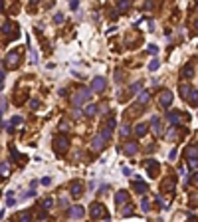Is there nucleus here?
<instances>
[{
    "mask_svg": "<svg viewBox=\"0 0 198 222\" xmlns=\"http://www.w3.org/2000/svg\"><path fill=\"white\" fill-rule=\"evenodd\" d=\"M145 133H147V125H145V123L137 125V135H139V137H143Z\"/></svg>",
    "mask_w": 198,
    "mask_h": 222,
    "instance_id": "412c9836",
    "label": "nucleus"
},
{
    "mask_svg": "<svg viewBox=\"0 0 198 222\" xmlns=\"http://www.w3.org/2000/svg\"><path fill=\"white\" fill-rule=\"evenodd\" d=\"M178 119H180V115H178V111H170V113H168V123H170V125H174V123H178Z\"/></svg>",
    "mask_w": 198,
    "mask_h": 222,
    "instance_id": "2eb2a0df",
    "label": "nucleus"
},
{
    "mask_svg": "<svg viewBox=\"0 0 198 222\" xmlns=\"http://www.w3.org/2000/svg\"><path fill=\"white\" fill-rule=\"evenodd\" d=\"M18 62H20V54H18V52H10V54L6 56V66L16 67V66H18Z\"/></svg>",
    "mask_w": 198,
    "mask_h": 222,
    "instance_id": "20e7f679",
    "label": "nucleus"
},
{
    "mask_svg": "<svg viewBox=\"0 0 198 222\" xmlns=\"http://www.w3.org/2000/svg\"><path fill=\"white\" fill-rule=\"evenodd\" d=\"M42 185H46V187H48V185H52V178H50V177L42 178Z\"/></svg>",
    "mask_w": 198,
    "mask_h": 222,
    "instance_id": "72a5a7b5",
    "label": "nucleus"
},
{
    "mask_svg": "<svg viewBox=\"0 0 198 222\" xmlns=\"http://www.w3.org/2000/svg\"><path fill=\"white\" fill-rule=\"evenodd\" d=\"M95 111H97V105H87V107H85V113H87V115H95Z\"/></svg>",
    "mask_w": 198,
    "mask_h": 222,
    "instance_id": "393cba45",
    "label": "nucleus"
},
{
    "mask_svg": "<svg viewBox=\"0 0 198 222\" xmlns=\"http://www.w3.org/2000/svg\"><path fill=\"white\" fill-rule=\"evenodd\" d=\"M101 214H105V206H101L99 202H93V204H91V216H93V218H99Z\"/></svg>",
    "mask_w": 198,
    "mask_h": 222,
    "instance_id": "423d86ee",
    "label": "nucleus"
},
{
    "mask_svg": "<svg viewBox=\"0 0 198 222\" xmlns=\"http://www.w3.org/2000/svg\"><path fill=\"white\" fill-rule=\"evenodd\" d=\"M52 204H54V200H52V198H48V200L44 202V206H42V208H44V214L50 210V208H52Z\"/></svg>",
    "mask_w": 198,
    "mask_h": 222,
    "instance_id": "b1692460",
    "label": "nucleus"
},
{
    "mask_svg": "<svg viewBox=\"0 0 198 222\" xmlns=\"http://www.w3.org/2000/svg\"><path fill=\"white\" fill-rule=\"evenodd\" d=\"M196 30H198V20H196Z\"/></svg>",
    "mask_w": 198,
    "mask_h": 222,
    "instance_id": "a19ab883",
    "label": "nucleus"
},
{
    "mask_svg": "<svg viewBox=\"0 0 198 222\" xmlns=\"http://www.w3.org/2000/svg\"><path fill=\"white\" fill-rule=\"evenodd\" d=\"M121 151H123V153H127V155H133V153H137V145H135V143H127Z\"/></svg>",
    "mask_w": 198,
    "mask_h": 222,
    "instance_id": "f8f14e48",
    "label": "nucleus"
},
{
    "mask_svg": "<svg viewBox=\"0 0 198 222\" xmlns=\"http://www.w3.org/2000/svg\"><path fill=\"white\" fill-rule=\"evenodd\" d=\"M188 165H190V169H196V166H198V159H192Z\"/></svg>",
    "mask_w": 198,
    "mask_h": 222,
    "instance_id": "2f4dec72",
    "label": "nucleus"
},
{
    "mask_svg": "<svg viewBox=\"0 0 198 222\" xmlns=\"http://www.w3.org/2000/svg\"><path fill=\"white\" fill-rule=\"evenodd\" d=\"M192 74H194V67H192V66H186L184 69H182V78H184V79L192 78Z\"/></svg>",
    "mask_w": 198,
    "mask_h": 222,
    "instance_id": "f3484780",
    "label": "nucleus"
},
{
    "mask_svg": "<svg viewBox=\"0 0 198 222\" xmlns=\"http://www.w3.org/2000/svg\"><path fill=\"white\" fill-rule=\"evenodd\" d=\"M149 69H151V71L159 69V60H153V62H151V66H149Z\"/></svg>",
    "mask_w": 198,
    "mask_h": 222,
    "instance_id": "c756f323",
    "label": "nucleus"
},
{
    "mask_svg": "<svg viewBox=\"0 0 198 222\" xmlns=\"http://www.w3.org/2000/svg\"><path fill=\"white\" fill-rule=\"evenodd\" d=\"M184 153H186V157L192 161V159H196V157H198V147H188Z\"/></svg>",
    "mask_w": 198,
    "mask_h": 222,
    "instance_id": "ddd939ff",
    "label": "nucleus"
},
{
    "mask_svg": "<svg viewBox=\"0 0 198 222\" xmlns=\"http://www.w3.org/2000/svg\"><path fill=\"white\" fill-rule=\"evenodd\" d=\"M2 10H4V4H2V2H0V12H2Z\"/></svg>",
    "mask_w": 198,
    "mask_h": 222,
    "instance_id": "ea45409f",
    "label": "nucleus"
},
{
    "mask_svg": "<svg viewBox=\"0 0 198 222\" xmlns=\"http://www.w3.org/2000/svg\"><path fill=\"white\" fill-rule=\"evenodd\" d=\"M141 87H143V85H141V81H135V83H131V91H133V93H135V91H139Z\"/></svg>",
    "mask_w": 198,
    "mask_h": 222,
    "instance_id": "bb28decb",
    "label": "nucleus"
},
{
    "mask_svg": "<svg viewBox=\"0 0 198 222\" xmlns=\"http://www.w3.org/2000/svg\"><path fill=\"white\" fill-rule=\"evenodd\" d=\"M30 107H38V99H32V101H30Z\"/></svg>",
    "mask_w": 198,
    "mask_h": 222,
    "instance_id": "e433bc0d",
    "label": "nucleus"
},
{
    "mask_svg": "<svg viewBox=\"0 0 198 222\" xmlns=\"http://www.w3.org/2000/svg\"><path fill=\"white\" fill-rule=\"evenodd\" d=\"M141 208H143L145 212H149V200H147V198L141 200Z\"/></svg>",
    "mask_w": 198,
    "mask_h": 222,
    "instance_id": "c85d7f7f",
    "label": "nucleus"
},
{
    "mask_svg": "<svg viewBox=\"0 0 198 222\" xmlns=\"http://www.w3.org/2000/svg\"><path fill=\"white\" fill-rule=\"evenodd\" d=\"M149 97H151V93H149V91H143V93L139 95V103H141V105H145V103L149 101Z\"/></svg>",
    "mask_w": 198,
    "mask_h": 222,
    "instance_id": "aec40b11",
    "label": "nucleus"
},
{
    "mask_svg": "<svg viewBox=\"0 0 198 222\" xmlns=\"http://www.w3.org/2000/svg\"><path fill=\"white\" fill-rule=\"evenodd\" d=\"M0 173H8V165H6V163L0 165Z\"/></svg>",
    "mask_w": 198,
    "mask_h": 222,
    "instance_id": "473e14b6",
    "label": "nucleus"
},
{
    "mask_svg": "<svg viewBox=\"0 0 198 222\" xmlns=\"http://www.w3.org/2000/svg\"><path fill=\"white\" fill-rule=\"evenodd\" d=\"M91 89H93V91H103V89H105V79L97 76V78L93 79V83H91Z\"/></svg>",
    "mask_w": 198,
    "mask_h": 222,
    "instance_id": "0eeeda50",
    "label": "nucleus"
},
{
    "mask_svg": "<svg viewBox=\"0 0 198 222\" xmlns=\"http://www.w3.org/2000/svg\"><path fill=\"white\" fill-rule=\"evenodd\" d=\"M180 95H182V97H188V95H190V87H188V85H180Z\"/></svg>",
    "mask_w": 198,
    "mask_h": 222,
    "instance_id": "5701e85b",
    "label": "nucleus"
},
{
    "mask_svg": "<svg viewBox=\"0 0 198 222\" xmlns=\"http://www.w3.org/2000/svg\"><path fill=\"white\" fill-rule=\"evenodd\" d=\"M103 143H105V141H103V139H101V137H95V139H93V141H91V145H93V149H95V151H99V149H101V147H103Z\"/></svg>",
    "mask_w": 198,
    "mask_h": 222,
    "instance_id": "dca6fc26",
    "label": "nucleus"
},
{
    "mask_svg": "<svg viewBox=\"0 0 198 222\" xmlns=\"http://www.w3.org/2000/svg\"><path fill=\"white\" fill-rule=\"evenodd\" d=\"M89 97H91V89H87V87H81V89H79V91L75 93V95H73V99H71V101H73V105L77 107V105H81L83 101H87Z\"/></svg>",
    "mask_w": 198,
    "mask_h": 222,
    "instance_id": "f03ea898",
    "label": "nucleus"
},
{
    "mask_svg": "<svg viewBox=\"0 0 198 222\" xmlns=\"http://www.w3.org/2000/svg\"><path fill=\"white\" fill-rule=\"evenodd\" d=\"M147 169H149V175H153V177H154V175L159 173V163H156V161H151Z\"/></svg>",
    "mask_w": 198,
    "mask_h": 222,
    "instance_id": "4468645a",
    "label": "nucleus"
},
{
    "mask_svg": "<svg viewBox=\"0 0 198 222\" xmlns=\"http://www.w3.org/2000/svg\"><path fill=\"white\" fill-rule=\"evenodd\" d=\"M159 103H161V107H168V105L172 103V93H170V91H161Z\"/></svg>",
    "mask_w": 198,
    "mask_h": 222,
    "instance_id": "7ed1b4c3",
    "label": "nucleus"
},
{
    "mask_svg": "<svg viewBox=\"0 0 198 222\" xmlns=\"http://www.w3.org/2000/svg\"><path fill=\"white\" fill-rule=\"evenodd\" d=\"M133 189H135V192H141L143 194V192H147L149 187H147V182H143V180H135L133 182Z\"/></svg>",
    "mask_w": 198,
    "mask_h": 222,
    "instance_id": "9d476101",
    "label": "nucleus"
},
{
    "mask_svg": "<svg viewBox=\"0 0 198 222\" xmlns=\"http://www.w3.org/2000/svg\"><path fill=\"white\" fill-rule=\"evenodd\" d=\"M83 206H71V210H69V216H71V218H81V216H83Z\"/></svg>",
    "mask_w": 198,
    "mask_h": 222,
    "instance_id": "1a4fd4ad",
    "label": "nucleus"
},
{
    "mask_svg": "<svg viewBox=\"0 0 198 222\" xmlns=\"http://www.w3.org/2000/svg\"><path fill=\"white\" fill-rule=\"evenodd\" d=\"M129 133H131V127H129V125H123L121 127V137H127Z\"/></svg>",
    "mask_w": 198,
    "mask_h": 222,
    "instance_id": "a878e982",
    "label": "nucleus"
},
{
    "mask_svg": "<svg viewBox=\"0 0 198 222\" xmlns=\"http://www.w3.org/2000/svg\"><path fill=\"white\" fill-rule=\"evenodd\" d=\"M188 99H190V103H192V105H196V103H198V91H196V89H190Z\"/></svg>",
    "mask_w": 198,
    "mask_h": 222,
    "instance_id": "a211bd4d",
    "label": "nucleus"
},
{
    "mask_svg": "<svg viewBox=\"0 0 198 222\" xmlns=\"http://www.w3.org/2000/svg\"><path fill=\"white\" fill-rule=\"evenodd\" d=\"M127 200H129V194H127L125 190H119V192L115 194V202H117V206H127Z\"/></svg>",
    "mask_w": 198,
    "mask_h": 222,
    "instance_id": "39448f33",
    "label": "nucleus"
},
{
    "mask_svg": "<svg viewBox=\"0 0 198 222\" xmlns=\"http://www.w3.org/2000/svg\"><path fill=\"white\" fill-rule=\"evenodd\" d=\"M69 189H71V194H73V196H81V192H83V185H81L79 180H73Z\"/></svg>",
    "mask_w": 198,
    "mask_h": 222,
    "instance_id": "6e6552de",
    "label": "nucleus"
},
{
    "mask_svg": "<svg viewBox=\"0 0 198 222\" xmlns=\"http://www.w3.org/2000/svg\"><path fill=\"white\" fill-rule=\"evenodd\" d=\"M194 182H198V173H196V175H194Z\"/></svg>",
    "mask_w": 198,
    "mask_h": 222,
    "instance_id": "58836bf2",
    "label": "nucleus"
},
{
    "mask_svg": "<svg viewBox=\"0 0 198 222\" xmlns=\"http://www.w3.org/2000/svg\"><path fill=\"white\" fill-rule=\"evenodd\" d=\"M54 20H55L57 24H62V22H64V14H60V12H57V14H55V18H54Z\"/></svg>",
    "mask_w": 198,
    "mask_h": 222,
    "instance_id": "7c9ffc66",
    "label": "nucleus"
},
{
    "mask_svg": "<svg viewBox=\"0 0 198 222\" xmlns=\"http://www.w3.org/2000/svg\"><path fill=\"white\" fill-rule=\"evenodd\" d=\"M151 125H153V131H154V133L161 135V119H159L156 115H154L153 119H151Z\"/></svg>",
    "mask_w": 198,
    "mask_h": 222,
    "instance_id": "9b49d317",
    "label": "nucleus"
},
{
    "mask_svg": "<svg viewBox=\"0 0 198 222\" xmlns=\"http://www.w3.org/2000/svg\"><path fill=\"white\" fill-rule=\"evenodd\" d=\"M129 6H131V2H121V4H117V10L125 12V10H129Z\"/></svg>",
    "mask_w": 198,
    "mask_h": 222,
    "instance_id": "4be33fe9",
    "label": "nucleus"
},
{
    "mask_svg": "<svg viewBox=\"0 0 198 222\" xmlns=\"http://www.w3.org/2000/svg\"><path fill=\"white\" fill-rule=\"evenodd\" d=\"M20 121H22V117H18V115L12 117V125H16V123H20Z\"/></svg>",
    "mask_w": 198,
    "mask_h": 222,
    "instance_id": "f704fd0d",
    "label": "nucleus"
},
{
    "mask_svg": "<svg viewBox=\"0 0 198 222\" xmlns=\"http://www.w3.org/2000/svg\"><path fill=\"white\" fill-rule=\"evenodd\" d=\"M69 8H71V10H77V2H69Z\"/></svg>",
    "mask_w": 198,
    "mask_h": 222,
    "instance_id": "c9c22d12",
    "label": "nucleus"
},
{
    "mask_svg": "<svg viewBox=\"0 0 198 222\" xmlns=\"http://www.w3.org/2000/svg\"><path fill=\"white\" fill-rule=\"evenodd\" d=\"M54 145H55V153L57 155H64L67 151V147H69V139H67V135H57L54 139Z\"/></svg>",
    "mask_w": 198,
    "mask_h": 222,
    "instance_id": "f257e3e1",
    "label": "nucleus"
},
{
    "mask_svg": "<svg viewBox=\"0 0 198 222\" xmlns=\"http://www.w3.org/2000/svg\"><path fill=\"white\" fill-rule=\"evenodd\" d=\"M0 81H4V74L2 71H0Z\"/></svg>",
    "mask_w": 198,
    "mask_h": 222,
    "instance_id": "4c0bfd02",
    "label": "nucleus"
},
{
    "mask_svg": "<svg viewBox=\"0 0 198 222\" xmlns=\"http://www.w3.org/2000/svg\"><path fill=\"white\" fill-rule=\"evenodd\" d=\"M149 54L156 56V54H159V48H156V46H154V44H151V46H149Z\"/></svg>",
    "mask_w": 198,
    "mask_h": 222,
    "instance_id": "cd10ccee",
    "label": "nucleus"
},
{
    "mask_svg": "<svg viewBox=\"0 0 198 222\" xmlns=\"http://www.w3.org/2000/svg\"><path fill=\"white\" fill-rule=\"evenodd\" d=\"M18 220L20 222H32V216H30V212H22V214H18Z\"/></svg>",
    "mask_w": 198,
    "mask_h": 222,
    "instance_id": "6ab92c4d",
    "label": "nucleus"
},
{
    "mask_svg": "<svg viewBox=\"0 0 198 222\" xmlns=\"http://www.w3.org/2000/svg\"><path fill=\"white\" fill-rule=\"evenodd\" d=\"M0 117H2V111H0Z\"/></svg>",
    "mask_w": 198,
    "mask_h": 222,
    "instance_id": "79ce46f5",
    "label": "nucleus"
}]
</instances>
